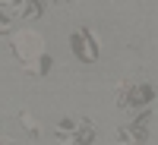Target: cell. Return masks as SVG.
I'll use <instances>...</instances> for the list:
<instances>
[{"mask_svg":"<svg viewBox=\"0 0 158 145\" xmlns=\"http://www.w3.org/2000/svg\"><path fill=\"white\" fill-rule=\"evenodd\" d=\"M13 47L19 50V57L29 63V66H35L38 57H44V41H41V35L32 32V29H25V32H19L13 38Z\"/></svg>","mask_w":158,"mask_h":145,"instance_id":"cell-1","label":"cell"},{"mask_svg":"<svg viewBox=\"0 0 158 145\" xmlns=\"http://www.w3.org/2000/svg\"><path fill=\"white\" fill-rule=\"evenodd\" d=\"M19 120H22V126H25V133H32V136H41V129H38V120L29 114V111H22L19 114Z\"/></svg>","mask_w":158,"mask_h":145,"instance_id":"cell-2","label":"cell"},{"mask_svg":"<svg viewBox=\"0 0 158 145\" xmlns=\"http://www.w3.org/2000/svg\"><path fill=\"white\" fill-rule=\"evenodd\" d=\"M155 101H158V98H155Z\"/></svg>","mask_w":158,"mask_h":145,"instance_id":"cell-3","label":"cell"}]
</instances>
